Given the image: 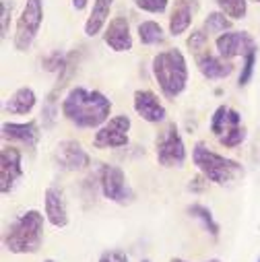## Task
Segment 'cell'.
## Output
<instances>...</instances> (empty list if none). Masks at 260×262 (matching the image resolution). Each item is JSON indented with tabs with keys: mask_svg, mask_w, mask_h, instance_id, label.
<instances>
[{
	"mask_svg": "<svg viewBox=\"0 0 260 262\" xmlns=\"http://www.w3.org/2000/svg\"><path fill=\"white\" fill-rule=\"evenodd\" d=\"M221 13H225L231 21L244 19L248 13V0H215Z\"/></svg>",
	"mask_w": 260,
	"mask_h": 262,
	"instance_id": "obj_23",
	"label": "cell"
},
{
	"mask_svg": "<svg viewBox=\"0 0 260 262\" xmlns=\"http://www.w3.org/2000/svg\"><path fill=\"white\" fill-rule=\"evenodd\" d=\"M197 56V67L201 71V75L209 81H217V79H227L233 73V64L221 56H215L211 52H199Z\"/></svg>",
	"mask_w": 260,
	"mask_h": 262,
	"instance_id": "obj_16",
	"label": "cell"
},
{
	"mask_svg": "<svg viewBox=\"0 0 260 262\" xmlns=\"http://www.w3.org/2000/svg\"><path fill=\"white\" fill-rule=\"evenodd\" d=\"M99 188L105 199L116 205H130L135 201V192L128 186L124 171L116 165L103 163L99 167Z\"/></svg>",
	"mask_w": 260,
	"mask_h": 262,
	"instance_id": "obj_8",
	"label": "cell"
},
{
	"mask_svg": "<svg viewBox=\"0 0 260 262\" xmlns=\"http://www.w3.org/2000/svg\"><path fill=\"white\" fill-rule=\"evenodd\" d=\"M97 262H128V256L122 250H107L99 256Z\"/></svg>",
	"mask_w": 260,
	"mask_h": 262,
	"instance_id": "obj_31",
	"label": "cell"
},
{
	"mask_svg": "<svg viewBox=\"0 0 260 262\" xmlns=\"http://www.w3.org/2000/svg\"><path fill=\"white\" fill-rule=\"evenodd\" d=\"M143 262H151V260H143Z\"/></svg>",
	"mask_w": 260,
	"mask_h": 262,
	"instance_id": "obj_36",
	"label": "cell"
},
{
	"mask_svg": "<svg viewBox=\"0 0 260 262\" xmlns=\"http://www.w3.org/2000/svg\"><path fill=\"white\" fill-rule=\"evenodd\" d=\"M87 3H89V0H73V9L75 11H85L87 9Z\"/></svg>",
	"mask_w": 260,
	"mask_h": 262,
	"instance_id": "obj_33",
	"label": "cell"
},
{
	"mask_svg": "<svg viewBox=\"0 0 260 262\" xmlns=\"http://www.w3.org/2000/svg\"><path fill=\"white\" fill-rule=\"evenodd\" d=\"M229 27H231V19H227V15L221 11L209 13L205 19V31L207 33H225Z\"/></svg>",
	"mask_w": 260,
	"mask_h": 262,
	"instance_id": "obj_24",
	"label": "cell"
},
{
	"mask_svg": "<svg viewBox=\"0 0 260 262\" xmlns=\"http://www.w3.org/2000/svg\"><path fill=\"white\" fill-rule=\"evenodd\" d=\"M67 60H69V54H64V52H60V50H54V52H50V54L41 60V67H44V71H48V73H60L64 67H67Z\"/></svg>",
	"mask_w": 260,
	"mask_h": 262,
	"instance_id": "obj_25",
	"label": "cell"
},
{
	"mask_svg": "<svg viewBox=\"0 0 260 262\" xmlns=\"http://www.w3.org/2000/svg\"><path fill=\"white\" fill-rule=\"evenodd\" d=\"M56 116H58V107H56V95H48L44 110H41V120H44V128H52L56 124Z\"/></svg>",
	"mask_w": 260,
	"mask_h": 262,
	"instance_id": "obj_27",
	"label": "cell"
},
{
	"mask_svg": "<svg viewBox=\"0 0 260 262\" xmlns=\"http://www.w3.org/2000/svg\"><path fill=\"white\" fill-rule=\"evenodd\" d=\"M192 161L199 167V171L213 184L217 186H229L244 178V167L242 163L227 159L215 151H211L205 143H197L192 149Z\"/></svg>",
	"mask_w": 260,
	"mask_h": 262,
	"instance_id": "obj_4",
	"label": "cell"
},
{
	"mask_svg": "<svg viewBox=\"0 0 260 262\" xmlns=\"http://www.w3.org/2000/svg\"><path fill=\"white\" fill-rule=\"evenodd\" d=\"M44 209H46V217L48 221L62 229L69 225V211H67V203H64V194L60 188L50 186L44 194Z\"/></svg>",
	"mask_w": 260,
	"mask_h": 262,
	"instance_id": "obj_17",
	"label": "cell"
},
{
	"mask_svg": "<svg viewBox=\"0 0 260 262\" xmlns=\"http://www.w3.org/2000/svg\"><path fill=\"white\" fill-rule=\"evenodd\" d=\"M11 13H13V5L11 0H3V39L9 37V27H11Z\"/></svg>",
	"mask_w": 260,
	"mask_h": 262,
	"instance_id": "obj_30",
	"label": "cell"
},
{
	"mask_svg": "<svg viewBox=\"0 0 260 262\" xmlns=\"http://www.w3.org/2000/svg\"><path fill=\"white\" fill-rule=\"evenodd\" d=\"M169 262H186V260H182V258H171ZM211 262H219V260H211Z\"/></svg>",
	"mask_w": 260,
	"mask_h": 262,
	"instance_id": "obj_34",
	"label": "cell"
},
{
	"mask_svg": "<svg viewBox=\"0 0 260 262\" xmlns=\"http://www.w3.org/2000/svg\"><path fill=\"white\" fill-rule=\"evenodd\" d=\"M153 77L167 99H176L188 85V64L178 48L159 52L153 58Z\"/></svg>",
	"mask_w": 260,
	"mask_h": 262,
	"instance_id": "obj_2",
	"label": "cell"
},
{
	"mask_svg": "<svg viewBox=\"0 0 260 262\" xmlns=\"http://www.w3.org/2000/svg\"><path fill=\"white\" fill-rule=\"evenodd\" d=\"M128 133H130V118L120 114L110 118L103 126L97 128L93 137L95 149H120L128 145Z\"/></svg>",
	"mask_w": 260,
	"mask_h": 262,
	"instance_id": "obj_9",
	"label": "cell"
},
{
	"mask_svg": "<svg viewBox=\"0 0 260 262\" xmlns=\"http://www.w3.org/2000/svg\"><path fill=\"white\" fill-rule=\"evenodd\" d=\"M258 262H260V258H258Z\"/></svg>",
	"mask_w": 260,
	"mask_h": 262,
	"instance_id": "obj_38",
	"label": "cell"
},
{
	"mask_svg": "<svg viewBox=\"0 0 260 262\" xmlns=\"http://www.w3.org/2000/svg\"><path fill=\"white\" fill-rule=\"evenodd\" d=\"M62 114L77 128H99L110 120L112 101L101 91L73 87L62 101Z\"/></svg>",
	"mask_w": 260,
	"mask_h": 262,
	"instance_id": "obj_1",
	"label": "cell"
},
{
	"mask_svg": "<svg viewBox=\"0 0 260 262\" xmlns=\"http://www.w3.org/2000/svg\"><path fill=\"white\" fill-rule=\"evenodd\" d=\"M215 48L221 58L231 60L237 56H246L256 50V41L248 31H225L215 39Z\"/></svg>",
	"mask_w": 260,
	"mask_h": 262,
	"instance_id": "obj_10",
	"label": "cell"
},
{
	"mask_svg": "<svg viewBox=\"0 0 260 262\" xmlns=\"http://www.w3.org/2000/svg\"><path fill=\"white\" fill-rule=\"evenodd\" d=\"M256 56H258V50H254V52L244 56V67H242V73H240V79H237L240 87H246L250 83L252 73H254V64H256Z\"/></svg>",
	"mask_w": 260,
	"mask_h": 262,
	"instance_id": "obj_26",
	"label": "cell"
},
{
	"mask_svg": "<svg viewBox=\"0 0 260 262\" xmlns=\"http://www.w3.org/2000/svg\"><path fill=\"white\" fill-rule=\"evenodd\" d=\"M105 46L114 52H130L133 50V33H130V25L126 17H116L110 21L103 33Z\"/></svg>",
	"mask_w": 260,
	"mask_h": 262,
	"instance_id": "obj_15",
	"label": "cell"
},
{
	"mask_svg": "<svg viewBox=\"0 0 260 262\" xmlns=\"http://www.w3.org/2000/svg\"><path fill=\"white\" fill-rule=\"evenodd\" d=\"M188 48L194 52V54H199L203 50H207V43H209V33L205 29H197V31H192L190 37L186 39Z\"/></svg>",
	"mask_w": 260,
	"mask_h": 262,
	"instance_id": "obj_28",
	"label": "cell"
},
{
	"mask_svg": "<svg viewBox=\"0 0 260 262\" xmlns=\"http://www.w3.org/2000/svg\"><path fill=\"white\" fill-rule=\"evenodd\" d=\"M135 5L145 11V13H151V15H161L167 11V5L169 0H135Z\"/></svg>",
	"mask_w": 260,
	"mask_h": 262,
	"instance_id": "obj_29",
	"label": "cell"
},
{
	"mask_svg": "<svg viewBox=\"0 0 260 262\" xmlns=\"http://www.w3.org/2000/svg\"><path fill=\"white\" fill-rule=\"evenodd\" d=\"M112 5H114V0H95L93 3V9H91V13L85 21V35L87 37H95V35L101 33V29L107 23Z\"/></svg>",
	"mask_w": 260,
	"mask_h": 262,
	"instance_id": "obj_19",
	"label": "cell"
},
{
	"mask_svg": "<svg viewBox=\"0 0 260 262\" xmlns=\"http://www.w3.org/2000/svg\"><path fill=\"white\" fill-rule=\"evenodd\" d=\"M44 23V0H25V7L17 19L15 27V48L19 52H27L35 41L39 27Z\"/></svg>",
	"mask_w": 260,
	"mask_h": 262,
	"instance_id": "obj_6",
	"label": "cell"
},
{
	"mask_svg": "<svg viewBox=\"0 0 260 262\" xmlns=\"http://www.w3.org/2000/svg\"><path fill=\"white\" fill-rule=\"evenodd\" d=\"M0 130H3L5 141L21 143L23 147H29V149H35V145L39 141V128H37L35 120L21 122V124L19 122H5Z\"/></svg>",
	"mask_w": 260,
	"mask_h": 262,
	"instance_id": "obj_14",
	"label": "cell"
},
{
	"mask_svg": "<svg viewBox=\"0 0 260 262\" xmlns=\"http://www.w3.org/2000/svg\"><path fill=\"white\" fill-rule=\"evenodd\" d=\"M155 153H157L159 165H163V167H184L186 147H184V141L180 137V130L174 122L167 124V128L157 137Z\"/></svg>",
	"mask_w": 260,
	"mask_h": 262,
	"instance_id": "obj_7",
	"label": "cell"
},
{
	"mask_svg": "<svg viewBox=\"0 0 260 262\" xmlns=\"http://www.w3.org/2000/svg\"><path fill=\"white\" fill-rule=\"evenodd\" d=\"M199 11V0H174V7L169 13V33L182 35L192 25V19Z\"/></svg>",
	"mask_w": 260,
	"mask_h": 262,
	"instance_id": "obj_18",
	"label": "cell"
},
{
	"mask_svg": "<svg viewBox=\"0 0 260 262\" xmlns=\"http://www.w3.org/2000/svg\"><path fill=\"white\" fill-rule=\"evenodd\" d=\"M37 103V95L31 87H21L17 89L5 103V112L7 114H17V116H23V114H29Z\"/></svg>",
	"mask_w": 260,
	"mask_h": 262,
	"instance_id": "obj_20",
	"label": "cell"
},
{
	"mask_svg": "<svg viewBox=\"0 0 260 262\" xmlns=\"http://www.w3.org/2000/svg\"><path fill=\"white\" fill-rule=\"evenodd\" d=\"M44 242V215L35 209L15 219L5 233V248L11 254H35Z\"/></svg>",
	"mask_w": 260,
	"mask_h": 262,
	"instance_id": "obj_3",
	"label": "cell"
},
{
	"mask_svg": "<svg viewBox=\"0 0 260 262\" xmlns=\"http://www.w3.org/2000/svg\"><path fill=\"white\" fill-rule=\"evenodd\" d=\"M207 186H209V180L201 173V176H194V178L190 180L188 190H190V192H205V190H207Z\"/></svg>",
	"mask_w": 260,
	"mask_h": 262,
	"instance_id": "obj_32",
	"label": "cell"
},
{
	"mask_svg": "<svg viewBox=\"0 0 260 262\" xmlns=\"http://www.w3.org/2000/svg\"><path fill=\"white\" fill-rule=\"evenodd\" d=\"M254 3H260V0H254Z\"/></svg>",
	"mask_w": 260,
	"mask_h": 262,
	"instance_id": "obj_37",
	"label": "cell"
},
{
	"mask_svg": "<svg viewBox=\"0 0 260 262\" xmlns=\"http://www.w3.org/2000/svg\"><path fill=\"white\" fill-rule=\"evenodd\" d=\"M21 176V151L17 147H3V151H0V192L11 194Z\"/></svg>",
	"mask_w": 260,
	"mask_h": 262,
	"instance_id": "obj_11",
	"label": "cell"
},
{
	"mask_svg": "<svg viewBox=\"0 0 260 262\" xmlns=\"http://www.w3.org/2000/svg\"><path fill=\"white\" fill-rule=\"evenodd\" d=\"M54 159L62 169H67V171H81V169L89 167V163H91V157L81 147V143L71 141V139L58 143Z\"/></svg>",
	"mask_w": 260,
	"mask_h": 262,
	"instance_id": "obj_12",
	"label": "cell"
},
{
	"mask_svg": "<svg viewBox=\"0 0 260 262\" xmlns=\"http://www.w3.org/2000/svg\"><path fill=\"white\" fill-rule=\"evenodd\" d=\"M44 262H54V260H44Z\"/></svg>",
	"mask_w": 260,
	"mask_h": 262,
	"instance_id": "obj_35",
	"label": "cell"
},
{
	"mask_svg": "<svg viewBox=\"0 0 260 262\" xmlns=\"http://www.w3.org/2000/svg\"><path fill=\"white\" fill-rule=\"evenodd\" d=\"M186 211H188V215H190L192 219L201 221V225L205 227V231H209L213 237H219V223L213 219V213H211L205 205L194 203V205H190Z\"/></svg>",
	"mask_w": 260,
	"mask_h": 262,
	"instance_id": "obj_21",
	"label": "cell"
},
{
	"mask_svg": "<svg viewBox=\"0 0 260 262\" xmlns=\"http://www.w3.org/2000/svg\"><path fill=\"white\" fill-rule=\"evenodd\" d=\"M137 31H139V39L143 46H157V43H163V39H165L163 27L157 21H143V23H139Z\"/></svg>",
	"mask_w": 260,
	"mask_h": 262,
	"instance_id": "obj_22",
	"label": "cell"
},
{
	"mask_svg": "<svg viewBox=\"0 0 260 262\" xmlns=\"http://www.w3.org/2000/svg\"><path fill=\"white\" fill-rule=\"evenodd\" d=\"M135 112L145 122H151V124H159L167 116V112H165L163 103L159 101V97L153 91H149V89L135 91Z\"/></svg>",
	"mask_w": 260,
	"mask_h": 262,
	"instance_id": "obj_13",
	"label": "cell"
},
{
	"mask_svg": "<svg viewBox=\"0 0 260 262\" xmlns=\"http://www.w3.org/2000/svg\"><path fill=\"white\" fill-rule=\"evenodd\" d=\"M211 133L227 149L242 145L246 139V128L242 124V114L229 105H219L211 118Z\"/></svg>",
	"mask_w": 260,
	"mask_h": 262,
	"instance_id": "obj_5",
	"label": "cell"
}]
</instances>
